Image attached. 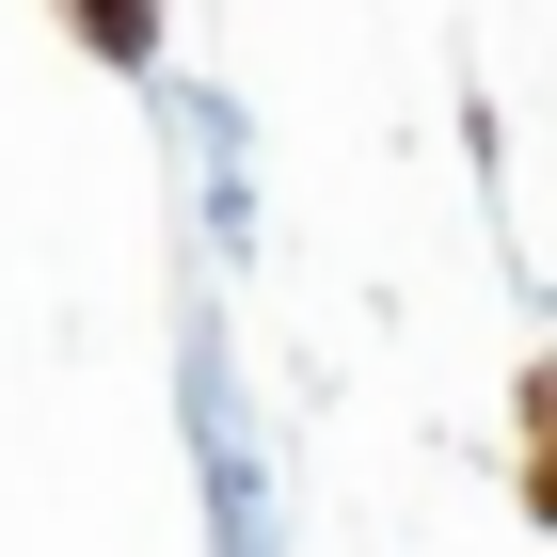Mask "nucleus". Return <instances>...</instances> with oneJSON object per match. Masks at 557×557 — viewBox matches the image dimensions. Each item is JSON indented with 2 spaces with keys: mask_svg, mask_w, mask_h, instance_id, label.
<instances>
[{
  "mask_svg": "<svg viewBox=\"0 0 557 557\" xmlns=\"http://www.w3.org/2000/svg\"><path fill=\"white\" fill-rule=\"evenodd\" d=\"M96 48H144V0H96Z\"/></svg>",
  "mask_w": 557,
  "mask_h": 557,
  "instance_id": "1",
  "label": "nucleus"
}]
</instances>
